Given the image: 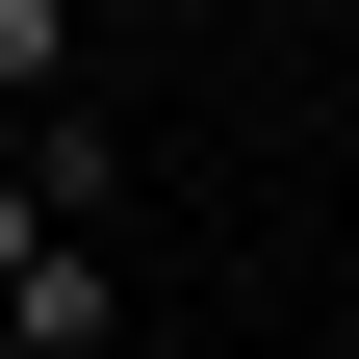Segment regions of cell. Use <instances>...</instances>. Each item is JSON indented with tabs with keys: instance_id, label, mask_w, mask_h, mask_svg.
<instances>
[{
	"instance_id": "obj_2",
	"label": "cell",
	"mask_w": 359,
	"mask_h": 359,
	"mask_svg": "<svg viewBox=\"0 0 359 359\" xmlns=\"http://www.w3.org/2000/svg\"><path fill=\"white\" fill-rule=\"evenodd\" d=\"M0 154H26V180H52V205H77V231H103V205H128V128H103V103H52V128H0Z\"/></svg>"
},
{
	"instance_id": "obj_1",
	"label": "cell",
	"mask_w": 359,
	"mask_h": 359,
	"mask_svg": "<svg viewBox=\"0 0 359 359\" xmlns=\"http://www.w3.org/2000/svg\"><path fill=\"white\" fill-rule=\"evenodd\" d=\"M0 359H128V283H103V231H77L26 154H0Z\"/></svg>"
},
{
	"instance_id": "obj_3",
	"label": "cell",
	"mask_w": 359,
	"mask_h": 359,
	"mask_svg": "<svg viewBox=\"0 0 359 359\" xmlns=\"http://www.w3.org/2000/svg\"><path fill=\"white\" fill-rule=\"evenodd\" d=\"M77 103V0H0V128H52Z\"/></svg>"
}]
</instances>
